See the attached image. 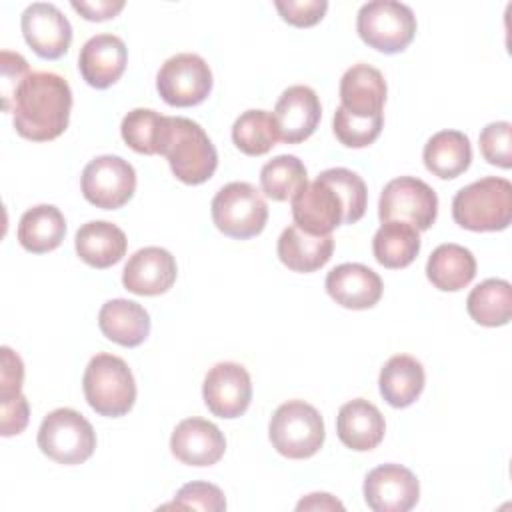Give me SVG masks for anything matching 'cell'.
Returning <instances> with one entry per match:
<instances>
[{
    "instance_id": "1",
    "label": "cell",
    "mask_w": 512,
    "mask_h": 512,
    "mask_svg": "<svg viewBox=\"0 0 512 512\" xmlns=\"http://www.w3.org/2000/svg\"><path fill=\"white\" fill-rule=\"evenodd\" d=\"M292 218L308 234L326 236L340 224H354L366 212L364 180L348 168H328L292 198Z\"/></svg>"
},
{
    "instance_id": "2",
    "label": "cell",
    "mask_w": 512,
    "mask_h": 512,
    "mask_svg": "<svg viewBox=\"0 0 512 512\" xmlns=\"http://www.w3.org/2000/svg\"><path fill=\"white\" fill-rule=\"evenodd\" d=\"M72 90L66 78L54 72H32L12 102L16 132L32 142L58 138L70 120Z\"/></svg>"
},
{
    "instance_id": "3",
    "label": "cell",
    "mask_w": 512,
    "mask_h": 512,
    "mask_svg": "<svg viewBox=\"0 0 512 512\" xmlns=\"http://www.w3.org/2000/svg\"><path fill=\"white\" fill-rule=\"evenodd\" d=\"M172 174L184 184H202L216 172L218 152L204 128L184 116H168V126L162 142Z\"/></svg>"
},
{
    "instance_id": "4",
    "label": "cell",
    "mask_w": 512,
    "mask_h": 512,
    "mask_svg": "<svg viewBox=\"0 0 512 512\" xmlns=\"http://www.w3.org/2000/svg\"><path fill=\"white\" fill-rule=\"evenodd\" d=\"M452 218L472 232H496L512 220V184L486 176L460 188L452 200Z\"/></svg>"
},
{
    "instance_id": "5",
    "label": "cell",
    "mask_w": 512,
    "mask_h": 512,
    "mask_svg": "<svg viewBox=\"0 0 512 512\" xmlns=\"http://www.w3.org/2000/svg\"><path fill=\"white\" fill-rule=\"evenodd\" d=\"M82 388L90 408L108 418L128 414L136 400V382L128 364L120 356L106 352L90 358L82 376Z\"/></svg>"
},
{
    "instance_id": "6",
    "label": "cell",
    "mask_w": 512,
    "mask_h": 512,
    "mask_svg": "<svg viewBox=\"0 0 512 512\" xmlns=\"http://www.w3.org/2000/svg\"><path fill=\"white\" fill-rule=\"evenodd\" d=\"M268 436L278 454L290 460L314 456L324 444V420L320 412L304 400H288L270 418Z\"/></svg>"
},
{
    "instance_id": "7",
    "label": "cell",
    "mask_w": 512,
    "mask_h": 512,
    "mask_svg": "<svg viewBox=\"0 0 512 512\" xmlns=\"http://www.w3.org/2000/svg\"><path fill=\"white\" fill-rule=\"evenodd\" d=\"M38 448L58 464H82L94 454L96 432L80 412L56 408L48 412L40 424Z\"/></svg>"
},
{
    "instance_id": "8",
    "label": "cell",
    "mask_w": 512,
    "mask_h": 512,
    "mask_svg": "<svg viewBox=\"0 0 512 512\" xmlns=\"http://www.w3.org/2000/svg\"><path fill=\"white\" fill-rule=\"evenodd\" d=\"M216 228L234 240L258 236L268 220V206L260 190L250 182H230L222 186L210 204Z\"/></svg>"
},
{
    "instance_id": "9",
    "label": "cell",
    "mask_w": 512,
    "mask_h": 512,
    "mask_svg": "<svg viewBox=\"0 0 512 512\" xmlns=\"http://www.w3.org/2000/svg\"><path fill=\"white\" fill-rule=\"evenodd\" d=\"M358 36L384 54L402 52L416 34V16L410 6L396 0H372L356 16Z\"/></svg>"
},
{
    "instance_id": "10",
    "label": "cell",
    "mask_w": 512,
    "mask_h": 512,
    "mask_svg": "<svg viewBox=\"0 0 512 512\" xmlns=\"http://www.w3.org/2000/svg\"><path fill=\"white\" fill-rule=\"evenodd\" d=\"M438 214V196L432 186L414 176L390 180L378 200V218L382 222H406L418 232L428 230Z\"/></svg>"
},
{
    "instance_id": "11",
    "label": "cell",
    "mask_w": 512,
    "mask_h": 512,
    "mask_svg": "<svg viewBox=\"0 0 512 512\" xmlns=\"http://www.w3.org/2000/svg\"><path fill=\"white\" fill-rule=\"evenodd\" d=\"M156 90L170 106H196L204 102L212 90V70L198 54H174L160 66L156 74Z\"/></svg>"
},
{
    "instance_id": "12",
    "label": "cell",
    "mask_w": 512,
    "mask_h": 512,
    "mask_svg": "<svg viewBox=\"0 0 512 512\" xmlns=\"http://www.w3.org/2000/svg\"><path fill=\"white\" fill-rule=\"evenodd\" d=\"M80 186L90 204L102 210H116L134 196L136 172L128 160L104 154L84 166Z\"/></svg>"
},
{
    "instance_id": "13",
    "label": "cell",
    "mask_w": 512,
    "mask_h": 512,
    "mask_svg": "<svg viewBox=\"0 0 512 512\" xmlns=\"http://www.w3.org/2000/svg\"><path fill=\"white\" fill-rule=\"evenodd\" d=\"M202 398L218 418L242 416L252 400V380L248 370L236 362L214 364L202 384Z\"/></svg>"
},
{
    "instance_id": "14",
    "label": "cell",
    "mask_w": 512,
    "mask_h": 512,
    "mask_svg": "<svg viewBox=\"0 0 512 512\" xmlns=\"http://www.w3.org/2000/svg\"><path fill=\"white\" fill-rule=\"evenodd\" d=\"M420 498V482L400 464H380L364 478V500L374 512H408Z\"/></svg>"
},
{
    "instance_id": "15",
    "label": "cell",
    "mask_w": 512,
    "mask_h": 512,
    "mask_svg": "<svg viewBox=\"0 0 512 512\" xmlns=\"http://www.w3.org/2000/svg\"><path fill=\"white\" fill-rule=\"evenodd\" d=\"M26 44L46 60L64 56L72 42V26L62 10L50 2H32L20 18Z\"/></svg>"
},
{
    "instance_id": "16",
    "label": "cell",
    "mask_w": 512,
    "mask_h": 512,
    "mask_svg": "<svg viewBox=\"0 0 512 512\" xmlns=\"http://www.w3.org/2000/svg\"><path fill=\"white\" fill-rule=\"evenodd\" d=\"M322 106L318 94L304 84L288 86L272 112L278 138L286 144H298L310 138L320 122Z\"/></svg>"
},
{
    "instance_id": "17",
    "label": "cell",
    "mask_w": 512,
    "mask_h": 512,
    "mask_svg": "<svg viewBox=\"0 0 512 512\" xmlns=\"http://www.w3.org/2000/svg\"><path fill=\"white\" fill-rule=\"evenodd\" d=\"M176 274V260L166 248L146 246L128 258L122 270V284L132 294L158 296L172 288Z\"/></svg>"
},
{
    "instance_id": "18",
    "label": "cell",
    "mask_w": 512,
    "mask_h": 512,
    "mask_svg": "<svg viewBox=\"0 0 512 512\" xmlns=\"http://www.w3.org/2000/svg\"><path fill=\"white\" fill-rule=\"evenodd\" d=\"M172 454L188 466H212L226 452V438L216 424L204 418H186L170 436Z\"/></svg>"
},
{
    "instance_id": "19",
    "label": "cell",
    "mask_w": 512,
    "mask_h": 512,
    "mask_svg": "<svg viewBox=\"0 0 512 512\" xmlns=\"http://www.w3.org/2000/svg\"><path fill=\"white\" fill-rule=\"evenodd\" d=\"M128 50L120 36L96 34L88 38L78 56V70L86 84L104 90L112 86L126 70Z\"/></svg>"
},
{
    "instance_id": "20",
    "label": "cell",
    "mask_w": 512,
    "mask_h": 512,
    "mask_svg": "<svg viewBox=\"0 0 512 512\" xmlns=\"http://www.w3.org/2000/svg\"><path fill=\"white\" fill-rule=\"evenodd\" d=\"M382 278L368 266L344 262L326 276V292L330 298L350 310H366L382 298Z\"/></svg>"
},
{
    "instance_id": "21",
    "label": "cell",
    "mask_w": 512,
    "mask_h": 512,
    "mask_svg": "<svg viewBox=\"0 0 512 512\" xmlns=\"http://www.w3.org/2000/svg\"><path fill=\"white\" fill-rule=\"evenodd\" d=\"M386 92L382 72L370 64H354L340 78V106L358 118L382 116Z\"/></svg>"
},
{
    "instance_id": "22",
    "label": "cell",
    "mask_w": 512,
    "mask_h": 512,
    "mask_svg": "<svg viewBox=\"0 0 512 512\" xmlns=\"http://www.w3.org/2000/svg\"><path fill=\"white\" fill-rule=\"evenodd\" d=\"M384 432V416L372 402L354 398L340 406L336 416V434L346 448L368 452L382 442Z\"/></svg>"
},
{
    "instance_id": "23",
    "label": "cell",
    "mask_w": 512,
    "mask_h": 512,
    "mask_svg": "<svg viewBox=\"0 0 512 512\" xmlns=\"http://www.w3.org/2000/svg\"><path fill=\"white\" fill-rule=\"evenodd\" d=\"M76 254L92 268H110L126 254L128 240L122 228L106 220H92L78 228Z\"/></svg>"
},
{
    "instance_id": "24",
    "label": "cell",
    "mask_w": 512,
    "mask_h": 512,
    "mask_svg": "<svg viewBox=\"0 0 512 512\" xmlns=\"http://www.w3.org/2000/svg\"><path fill=\"white\" fill-rule=\"evenodd\" d=\"M98 326L108 340L124 348H134L148 338L150 316L138 302L114 298L102 304L98 312Z\"/></svg>"
},
{
    "instance_id": "25",
    "label": "cell",
    "mask_w": 512,
    "mask_h": 512,
    "mask_svg": "<svg viewBox=\"0 0 512 512\" xmlns=\"http://www.w3.org/2000/svg\"><path fill=\"white\" fill-rule=\"evenodd\" d=\"M276 250L284 266H288L294 272L306 274L322 268L332 258L334 238L332 234H308L296 224H292L282 230Z\"/></svg>"
},
{
    "instance_id": "26",
    "label": "cell",
    "mask_w": 512,
    "mask_h": 512,
    "mask_svg": "<svg viewBox=\"0 0 512 512\" xmlns=\"http://www.w3.org/2000/svg\"><path fill=\"white\" fill-rule=\"evenodd\" d=\"M426 374L422 364L410 354L392 356L380 370L378 386L382 398L394 408L414 404L424 390Z\"/></svg>"
},
{
    "instance_id": "27",
    "label": "cell",
    "mask_w": 512,
    "mask_h": 512,
    "mask_svg": "<svg viewBox=\"0 0 512 512\" xmlns=\"http://www.w3.org/2000/svg\"><path fill=\"white\" fill-rule=\"evenodd\" d=\"M426 276L438 290L458 292L474 280L476 258L460 244H440L426 262Z\"/></svg>"
},
{
    "instance_id": "28",
    "label": "cell",
    "mask_w": 512,
    "mask_h": 512,
    "mask_svg": "<svg viewBox=\"0 0 512 512\" xmlns=\"http://www.w3.org/2000/svg\"><path fill=\"white\" fill-rule=\"evenodd\" d=\"M422 158L434 176L450 180L468 170L472 162V146L464 132L440 130L426 142Z\"/></svg>"
},
{
    "instance_id": "29",
    "label": "cell",
    "mask_w": 512,
    "mask_h": 512,
    "mask_svg": "<svg viewBox=\"0 0 512 512\" xmlns=\"http://www.w3.org/2000/svg\"><path fill=\"white\" fill-rule=\"evenodd\" d=\"M66 234L64 214L52 204L28 208L18 222V242L32 254H44L58 248Z\"/></svg>"
},
{
    "instance_id": "30",
    "label": "cell",
    "mask_w": 512,
    "mask_h": 512,
    "mask_svg": "<svg viewBox=\"0 0 512 512\" xmlns=\"http://www.w3.org/2000/svg\"><path fill=\"white\" fill-rule=\"evenodd\" d=\"M372 252L384 268H406L420 252V232L406 222H382L372 238Z\"/></svg>"
},
{
    "instance_id": "31",
    "label": "cell",
    "mask_w": 512,
    "mask_h": 512,
    "mask_svg": "<svg viewBox=\"0 0 512 512\" xmlns=\"http://www.w3.org/2000/svg\"><path fill=\"white\" fill-rule=\"evenodd\" d=\"M470 318L482 326H504L512 314V286L502 278H488L474 286L466 298Z\"/></svg>"
},
{
    "instance_id": "32",
    "label": "cell",
    "mask_w": 512,
    "mask_h": 512,
    "mask_svg": "<svg viewBox=\"0 0 512 512\" xmlns=\"http://www.w3.org/2000/svg\"><path fill=\"white\" fill-rule=\"evenodd\" d=\"M168 126V116L158 114L152 108L130 110L120 124L122 140L138 154H160L164 134Z\"/></svg>"
},
{
    "instance_id": "33",
    "label": "cell",
    "mask_w": 512,
    "mask_h": 512,
    "mask_svg": "<svg viewBox=\"0 0 512 512\" xmlns=\"http://www.w3.org/2000/svg\"><path fill=\"white\" fill-rule=\"evenodd\" d=\"M306 182H308L306 166L300 158L292 154H280L268 160L260 170L262 192L276 202H284L292 198L298 190L306 186Z\"/></svg>"
},
{
    "instance_id": "34",
    "label": "cell",
    "mask_w": 512,
    "mask_h": 512,
    "mask_svg": "<svg viewBox=\"0 0 512 512\" xmlns=\"http://www.w3.org/2000/svg\"><path fill=\"white\" fill-rule=\"evenodd\" d=\"M276 124L266 110H246L232 124V142L248 156H262L278 142Z\"/></svg>"
},
{
    "instance_id": "35",
    "label": "cell",
    "mask_w": 512,
    "mask_h": 512,
    "mask_svg": "<svg viewBox=\"0 0 512 512\" xmlns=\"http://www.w3.org/2000/svg\"><path fill=\"white\" fill-rule=\"evenodd\" d=\"M382 124H384V116L358 118L348 114L342 106L336 108L334 120H332L336 138L348 148H364L372 144L380 136Z\"/></svg>"
},
{
    "instance_id": "36",
    "label": "cell",
    "mask_w": 512,
    "mask_h": 512,
    "mask_svg": "<svg viewBox=\"0 0 512 512\" xmlns=\"http://www.w3.org/2000/svg\"><path fill=\"white\" fill-rule=\"evenodd\" d=\"M162 508H178V510H210L220 512L226 510L224 492L210 482H190L184 484L170 504Z\"/></svg>"
},
{
    "instance_id": "37",
    "label": "cell",
    "mask_w": 512,
    "mask_h": 512,
    "mask_svg": "<svg viewBox=\"0 0 512 512\" xmlns=\"http://www.w3.org/2000/svg\"><path fill=\"white\" fill-rule=\"evenodd\" d=\"M480 152L486 162L510 168L512 166V124L506 120L490 122L480 132Z\"/></svg>"
},
{
    "instance_id": "38",
    "label": "cell",
    "mask_w": 512,
    "mask_h": 512,
    "mask_svg": "<svg viewBox=\"0 0 512 512\" xmlns=\"http://www.w3.org/2000/svg\"><path fill=\"white\" fill-rule=\"evenodd\" d=\"M0 86H2V108L4 112H12V102L18 92V88L24 84V80L32 74L28 68V62L18 52L2 50L0 54Z\"/></svg>"
},
{
    "instance_id": "39",
    "label": "cell",
    "mask_w": 512,
    "mask_h": 512,
    "mask_svg": "<svg viewBox=\"0 0 512 512\" xmlns=\"http://www.w3.org/2000/svg\"><path fill=\"white\" fill-rule=\"evenodd\" d=\"M274 6L284 22L298 28L318 24L328 10L326 0H276Z\"/></svg>"
},
{
    "instance_id": "40",
    "label": "cell",
    "mask_w": 512,
    "mask_h": 512,
    "mask_svg": "<svg viewBox=\"0 0 512 512\" xmlns=\"http://www.w3.org/2000/svg\"><path fill=\"white\" fill-rule=\"evenodd\" d=\"M2 354V376H0V402L16 398L24 380V364L22 358L8 346L0 348Z\"/></svg>"
},
{
    "instance_id": "41",
    "label": "cell",
    "mask_w": 512,
    "mask_h": 512,
    "mask_svg": "<svg viewBox=\"0 0 512 512\" xmlns=\"http://www.w3.org/2000/svg\"><path fill=\"white\" fill-rule=\"evenodd\" d=\"M2 406V422H0V434L2 436H14L20 434L28 424L30 406L24 394H18L12 400L0 402Z\"/></svg>"
},
{
    "instance_id": "42",
    "label": "cell",
    "mask_w": 512,
    "mask_h": 512,
    "mask_svg": "<svg viewBox=\"0 0 512 512\" xmlns=\"http://www.w3.org/2000/svg\"><path fill=\"white\" fill-rule=\"evenodd\" d=\"M72 8L80 12L86 20L102 22V20L114 18L124 8V0H96V2L72 0Z\"/></svg>"
},
{
    "instance_id": "43",
    "label": "cell",
    "mask_w": 512,
    "mask_h": 512,
    "mask_svg": "<svg viewBox=\"0 0 512 512\" xmlns=\"http://www.w3.org/2000/svg\"><path fill=\"white\" fill-rule=\"evenodd\" d=\"M296 510H344V504L332 494L314 492L296 504Z\"/></svg>"
}]
</instances>
